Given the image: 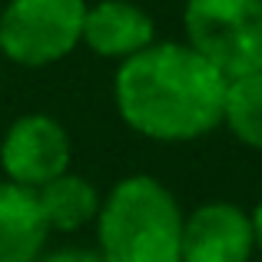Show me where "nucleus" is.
Masks as SVG:
<instances>
[{"instance_id": "3", "label": "nucleus", "mask_w": 262, "mask_h": 262, "mask_svg": "<svg viewBox=\"0 0 262 262\" xmlns=\"http://www.w3.org/2000/svg\"><path fill=\"white\" fill-rule=\"evenodd\" d=\"M186 43L226 80L262 70V0H186Z\"/></svg>"}, {"instance_id": "7", "label": "nucleus", "mask_w": 262, "mask_h": 262, "mask_svg": "<svg viewBox=\"0 0 262 262\" xmlns=\"http://www.w3.org/2000/svg\"><path fill=\"white\" fill-rule=\"evenodd\" d=\"M83 43L96 57L129 60L149 43H156V27L143 7L129 0H100L83 17Z\"/></svg>"}, {"instance_id": "12", "label": "nucleus", "mask_w": 262, "mask_h": 262, "mask_svg": "<svg viewBox=\"0 0 262 262\" xmlns=\"http://www.w3.org/2000/svg\"><path fill=\"white\" fill-rule=\"evenodd\" d=\"M252 236H256V249H262V203L252 209Z\"/></svg>"}, {"instance_id": "8", "label": "nucleus", "mask_w": 262, "mask_h": 262, "mask_svg": "<svg viewBox=\"0 0 262 262\" xmlns=\"http://www.w3.org/2000/svg\"><path fill=\"white\" fill-rule=\"evenodd\" d=\"M47 226L37 192L17 183H0V262H37L43 256Z\"/></svg>"}, {"instance_id": "10", "label": "nucleus", "mask_w": 262, "mask_h": 262, "mask_svg": "<svg viewBox=\"0 0 262 262\" xmlns=\"http://www.w3.org/2000/svg\"><path fill=\"white\" fill-rule=\"evenodd\" d=\"M223 123L239 143L262 149V70L229 80L223 103Z\"/></svg>"}, {"instance_id": "1", "label": "nucleus", "mask_w": 262, "mask_h": 262, "mask_svg": "<svg viewBox=\"0 0 262 262\" xmlns=\"http://www.w3.org/2000/svg\"><path fill=\"white\" fill-rule=\"evenodd\" d=\"M229 80L189 43L156 40L123 60L113 80V100L123 123L160 143H186L223 123Z\"/></svg>"}, {"instance_id": "6", "label": "nucleus", "mask_w": 262, "mask_h": 262, "mask_svg": "<svg viewBox=\"0 0 262 262\" xmlns=\"http://www.w3.org/2000/svg\"><path fill=\"white\" fill-rule=\"evenodd\" d=\"M252 219L232 203H203L183 219V262H249Z\"/></svg>"}, {"instance_id": "5", "label": "nucleus", "mask_w": 262, "mask_h": 262, "mask_svg": "<svg viewBox=\"0 0 262 262\" xmlns=\"http://www.w3.org/2000/svg\"><path fill=\"white\" fill-rule=\"evenodd\" d=\"M0 166L10 183L40 189L70 166V136L53 116L27 113L13 120L0 143Z\"/></svg>"}, {"instance_id": "2", "label": "nucleus", "mask_w": 262, "mask_h": 262, "mask_svg": "<svg viewBox=\"0 0 262 262\" xmlns=\"http://www.w3.org/2000/svg\"><path fill=\"white\" fill-rule=\"evenodd\" d=\"M103 262H183V209L153 176H126L96 212Z\"/></svg>"}, {"instance_id": "11", "label": "nucleus", "mask_w": 262, "mask_h": 262, "mask_svg": "<svg viewBox=\"0 0 262 262\" xmlns=\"http://www.w3.org/2000/svg\"><path fill=\"white\" fill-rule=\"evenodd\" d=\"M37 262H103L100 252H90V249H57V252H47Z\"/></svg>"}, {"instance_id": "4", "label": "nucleus", "mask_w": 262, "mask_h": 262, "mask_svg": "<svg viewBox=\"0 0 262 262\" xmlns=\"http://www.w3.org/2000/svg\"><path fill=\"white\" fill-rule=\"evenodd\" d=\"M86 0H10L0 13V53L20 67H47L83 43Z\"/></svg>"}, {"instance_id": "9", "label": "nucleus", "mask_w": 262, "mask_h": 262, "mask_svg": "<svg viewBox=\"0 0 262 262\" xmlns=\"http://www.w3.org/2000/svg\"><path fill=\"white\" fill-rule=\"evenodd\" d=\"M33 192H37V203H40V212H43L47 226L57 232L80 229L90 219H96V212H100V192H96V186L86 176H77L70 169Z\"/></svg>"}]
</instances>
